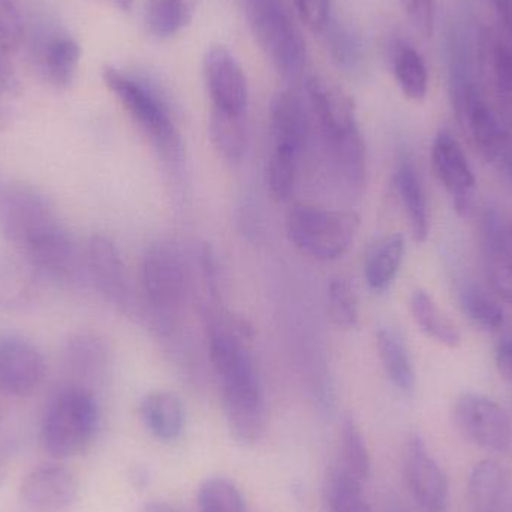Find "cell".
Here are the masks:
<instances>
[{"mask_svg": "<svg viewBox=\"0 0 512 512\" xmlns=\"http://www.w3.org/2000/svg\"><path fill=\"white\" fill-rule=\"evenodd\" d=\"M251 327L239 321L213 322L209 357L221 387L222 405L231 435L243 445L262 438L267 423L261 381L245 339Z\"/></svg>", "mask_w": 512, "mask_h": 512, "instance_id": "cell-1", "label": "cell"}, {"mask_svg": "<svg viewBox=\"0 0 512 512\" xmlns=\"http://www.w3.org/2000/svg\"><path fill=\"white\" fill-rule=\"evenodd\" d=\"M0 230L33 268L53 280L71 279L77 249L44 195L29 186H9L0 195Z\"/></svg>", "mask_w": 512, "mask_h": 512, "instance_id": "cell-2", "label": "cell"}, {"mask_svg": "<svg viewBox=\"0 0 512 512\" xmlns=\"http://www.w3.org/2000/svg\"><path fill=\"white\" fill-rule=\"evenodd\" d=\"M102 78L164 161L179 165L183 158L182 138L161 96L149 84L114 66H105Z\"/></svg>", "mask_w": 512, "mask_h": 512, "instance_id": "cell-3", "label": "cell"}, {"mask_svg": "<svg viewBox=\"0 0 512 512\" xmlns=\"http://www.w3.org/2000/svg\"><path fill=\"white\" fill-rule=\"evenodd\" d=\"M98 402L83 387L62 391L45 412L41 441L54 459H71L92 445L99 430Z\"/></svg>", "mask_w": 512, "mask_h": 512, "instance_id": "cell-4", "label": "cell"}, {"mask_svg": "<svg viewBox=\"0 0 512 512\" xmlns=\"http://www.w3.org/2000/svg\"><path fill=\"white\" fill-rule=\"evenodd\" d=\"M141 282L156 327L170 334L182 321L189 295L188 268L179 249L165 243L152 246L144 256Z\"/></svg>", "mask_w": 512, "mask_h": 512, "instance_id": "cell-5", "label": "cell"}, {"mask_svg": "<svg viewBox=\"0 0 512 512\" xmlns=\"http://www.w3.org/2000/svg\"><path fill=\"white\" fill-rule=\"evenodd\" d=\"M360 230V216L354 212L295 206L286 218V231L301 254L319 261H331L346 254Z\"/></svg>", "mask_w": 512, "mask_h": 512, "instance_id": "cell-6", "label": "cell"}, {"mask_svg": "<svg viewBox=\"0 0 512 512\" xmlns=\"http://www.w3.org/2000/svg\"><path fill=\"white\" fill-rule=\"evenodd\" d=\"M256 44L285 80L297 81L306 68V44L280 0H245Z\"/></svg>", "mask_w": 512, "mask_h": 512, "instance_id": "cell-7", "label": "cell"}, {"mask_svg": "<svg viewBox=\"0 0 512 512\" xmlns=\"http://www.w3.org/2000/svg\"><path fill=\"white\" fill-rule=\"evenodd\" d=\"M457 429L477 447L493 453H508L512 448L510 415L495 400L484 394L463 393L453 406Z\"/></svg>", "mask_w": 512, "mask_h": 512, "instance_id": "cell-8", "label": "cell"}, {"mask_svg": "<svg viewBox=\"0 0 512 512\" xmlns=\"http://www.w3.org/2000/svg\"><path fill=\"white\" fill-rule=\"evenodd\" d=\"M430 159L433 173L453 201L454 210L462 218L471 216L477 191V177L459 141L450 132H439L433 140Z\"/></svg>", "mask_w": 512, "mask_h": 512, "instance_id": "cell-9", "label": "cell"}, {"mask_svg": "<svg viewBox=\"0 0 512 512\" xmlns=\"http://www.w3.org/2000/svg\"><path fill=\"white\" fill-rule=\"evenodd\" d=\"M403 474L414 501L426 512H445L448 507L447 475L418 435L411 436L403 450Z\"/></svg>", "mask_w": 512, "mask_h": 512, "instance_id": "cell-10", "label": "cell"}, {"mask_svg": "<svg viewBox=\"0 0 512 512\" xmlns=\"http://www.w3.org/2000/svg\"><path fill=\"white\" fill-rule=\"evenodd\" d=\"M204 75L212 108L230 114H246L249 105L248 81L239 60L228 48L215 45L207 51Z\"/></svg>", "mask_w": 512, "mask_h": 512, "instance_id": "cell-11", "label": "cell"}, {"mask_svg": "<svg viewBox=\"0 0 512 512\" xmlns=\"http://www.w3.org/2000/svg\"><path fill=\"white\" fill-rule=\"evenodd\" d=\"M306 90L324 143L360 131L354 102L339 86L325 78L312 77L307 80Z\"/></svg>", "mask_w": 512, "mask_h": 512, "instance_id": "cell-12", "label": "cell"}, {"mask_svg": "<svg viewBox=\"0 0 512 512\" xmlns=\"http://www.w3.org/2000/svg\"><path fill=\"white\" fill-rule=\"evenodd\" d=\"M45 361L32 343L0 339V391L6 396L26 397L44 381Z\"/></svg>", "mask_w": 512, "mask_h": 512, "instance_id": "cell-13", "label": "cell"}, {"mask_svg": "<svg viewBox=\"0 0 512 512\" xmlns=\"http://www.w3.org/2000/svg\"><path fill=\"white\" fill-rule=\"evenodd\" d=\"M87 270L98 291L122 310L131 304V286L122 256L114 242L105 236H93L87 246Z\"/></svg>", "mask_w": 512, "mask_h": 512, "instance_id": "cell-14", "label": "cell"}, {"mask_svg": "<svg viewBox=\"0 0 512 512\" xmlns=\"http://www.w3.org/2000/svg\"><path fill=\"white\" fill-rule=\"evenodd\" d=\"M21 499L39 512H57L71 507L78 498V481L69 469L44 465L33 469L21 483Z\"/></svg>", "mask_w": 512, "mask_h": 512, "instance_id": "cell-15", "label": "cell"}, {"mask_svg": "<svg viewBox=\"0 0 512 512\" xmlns=\"http://www.w3.org/2000/svg\"><path fill=\"white\" fill-rule=\"evenodd\" d=\"M481 251L490 286L512 306V240L496 210H486L481 219Z\"/></svg>", "mask_w": 512, "mask_h": 512, "instance_id": "cell-16", "label": "cell"}, {"mask_svg": "<svg viewBox=\"0 0 512 512\" xmlns=\"http://www.w3.org/2000/svg\"><path fill=\"white\" fill-rule=\"evenodd\" d=\"M81 60V47L65 33L42 35L32 47V62L42 81L56 89L74 83Z\"/></svg>", "mask_w": 512, "mask_h": 512, "instance_id": "cell-17", "label": "cell"}, {"mask_svg": "<svg viewBox=\"0 0 512 512\" xmlns=\"http://www.w3.org/2000/svg\"><path fill=\"white\" fill-rule=\"evenodd\" d=\"M459 120L471 135L480 155L490 164L498 165L511 146L512 134L502 125L498 114L481 98L477 89L472 92Z\"/></svg>", "mask_w": 512, "mask_h": 512, "instance_id": "cell-18", "label": "cell"}, {"mask_svg": "<svg viewBox=\"0 0 512 512\" xmlns=\"http://www.w3.org/2000/svg\"><path fill=\"white\" fill-rule=\"evenodd\" d=\"M140 417L146 429L159 441L173 442L185 429L182 400L170 391H153L140 403Z\"/></svg>", "mask_w": 512, "mask_h": 512, "instance_id": "cell-19", "label": "cell"}, {"mask_svg": "<svg viewBox=\"0 0 512 512\" xmlns=\"http://www.w3.org/2000/svg\"><path fill=\"white\" fill-rule=\"evenodd\" d=\"M274 146L303 152L309 137V119L303 102L291 92L279 93L271 105Z\"/></svg>", "mask_w": 512, "mask_h": 512, "instance_id": "cell-20", "label": "cell"}, {"mask_svg": "<svg viewBox=\"0 0 512 512\" xmlns=\"http://www.w3.org/2000/svg\"><path fill=\"white\" fill-rule=\"evenodd\" d=\"M507 493V477L498 463L483 460L475 465L468 483L471 512H508Z\"/></svg>", "mask_w": 512, "mask_h": 512, "instance_id": "cell-21", "label": "cell"}, {"mask_svg": "<svg viewBox=\"0 0 512 512\" xmlns=\"http://www.w3.org/2000/svg\"><path fill=\"white\" fill-rule=\"evenodd\" d=\"M396 188L412 237L417 243L426 242L430 234L429 206L420 177L411 162L403 161L397 168Z\"/></svg>", "mask_w": 512, "mask_h": 512, "instance_id": "cell-22", "label": "cell"}, {"mask_svg": "<svg viewBox=\"0 0 512 512\" xmlns=\"http://www.w3.org/2000/svg\"><path fill=\"white\" fill-rule=\"evenodd\" d=\"M405 251V237L400 233L387 234L370 248L364 274L373 291L384 292L390 288L402 267Z\"/></svg>", "mask_w": 512, "mask_h": 512, "instance_id": "cell-23", "label": "cell"}, {"mask_svg": "<svg viewBox=\"0 0 512 512\" xmlns=\"http://www.w3.org/2000/svg\"><path fill=\"white\" fill-rule=\"evenodd\" d=\"M411 313L415 324L430 339L450 349L459 348L462 333L459 327L448 318L447 313L438 306L432 295L423 289H417L411 295Z\"/></svg>", "mask_w": 512, "mask_h": 512, "instance_id": "cell-24", "label": "cell"}, {"mask_svg": "<svg viewBox=\"0 0 512 512\" xmlns=\"http://www.w3.org/2000/svg\"><path fill=\"white\" fill-rule=\"evenodd\" d=\"M213 146L227 161L239 162L249 146L246 114H230L212 108L209 123Z\"/></svg>", "mask_w": 512, "mask_h": 512, "instance_id": "cell-25", "label": "cell"}, {"mask_svg": "<svg viewBox=\"0 0 512 512\" xmlns=\"http://www.w3.org/2000/svg\"><path fill=\"white\" fill-rule=\"evenodd\" d=\"M324 512H372L364 484L336 463L328 469L324 486Z\"/></svg>", "mask_w": 512, "mask_h": 512, "instance_id": "cell-26", "label": "cell"}, {"mask_svg": "<svg viewBox=\"0 0 512 512\" xmlns=\"http://www.w3.org/2000/svg\"><path fill=\"white\" fill-rule=\"evenodd\" d=\"M379 358L394 387L411 393L415 387V370L403 340L393 330L382 328L376 336Z\"/></svg>", "mask_w": 512, "mask_h": 512, "instance_id": "cell-27", "label": "cell"}, {"mask_svg": "<svg viewBox=\"0 0 512 512\" xmlns=\"http://www.w3.org/2000/svg\"><path fill=\"white\" fill-rule=\"evenodd\" d=\"M197 0H147L144 21L156 38L167 39L179 33L195 12Z\"/></svg>", "mask_w": 512, "mask_h": 512, "instance_id": "cell-28", "label": "cell"}, {"mask_svg": "<svg viewBox=\"0 0 512 512\" xmlns=\"http://www.w3.org/2000/svg\"><path fill=\"white\" fill-rule=\"evenodd\" d=\"M334 463L364 484L369 481L372 474L369 448L352 418H345L340 427L339 456Z\"/></svg>", "mask_w": 512, "mask_h": 512, "instance_id": "cell-29", "label": "cell"}, {"mask_svg": "<svg viewBox=\"0 0 512 512\" xmlns=\"http://www.w3.org/2000/svg\"><path fill=\"white\" fill-rule=\"evenodd\" d=\"M394 75L406 98L423 101L429 92V72L426 62L415 48L403 45L394 56Z\"/></svg>", "mask_w": 512, "mask_h": 512, "instance_id": "cell-30", "label": "cell"}, {"mask_svg": "<svg viewBox=\"0 0 512 512\" xmlns=\"http://www.w3.org/2000/svg\"><path fill=\"white\" fill-rule=\"evenodd\" d=\"M460 306L472 324L484 331H496L504 325V310L498 301L474 283H465L459 292Z\"/></svg>", "mask_w": 512, "mask_h": 512, "instance_id": "cell-31", "label": "cell"}, {"mask_svg": "<svg viewBox=\"0 0 512 512\" xmlns=\"http://www.w3.org/2000/svg\"><path fill=\"white\" fill-rule=\"evenodd\" d=\"M200 512H249L239 487L224 477H210L198 489Z\"/></svg>", "mask_w": 512, "mask_h": 512, "instance_id": "cell-32", "label": "cell"}, {"mask_svg": "<svg viewBox=\"0 0 512 512\" xmlns=\"http://www.w3.org/2000/svg\"><path fill=\"white\" fill-rule=\"evenodd\" d=\"M300 152L289 147L274 146L267 167V183L277 201H286L294 192L297 182Z\"/></svg>", "mask_w": 512, "mask_h": 512, "instance_id": "cell-33", "label": "cell"}, {"mask_svg": "<svg viewBox=\"0 0 512 512\" xmlns=\"http://www.w3.org/2000/svg\"><path fill=\"white\" fill-rule=\"evenodd\" d=\"M322 33L336 65L348 72L357 71L363 62V45L358 36L339 21L331 20Z\"/></svg>", "mask_w": 512, "mask_h": 512, "instance_id": "cell-34", "label": "cell"}, {"mask_svg": "<svg viewBox=\"0 0 512 512\" xmlns=\"http://www.w3.org/2000/svg\"><path fill=\"white\" fill-rule=\"evenodd\" d=\"M328 315L342 328H354L358 324V298L351 283L342 277L331 279L327 292Z\"/></svg>", "mask_w": 512, "mask_h": 512, "instance_id": "cell-35", "label": "cell"}, {"mask_svg": "<svg viewBox=\"0 0 512 512\" xmlns=\"http://www.w3.org/2000/svg\"><path fill=\"white\" fill-rule=\"evenodd\" d=\"M69 366L78 375H98L107 364V349L95 337L81 336L69 343Z\"/></svg>", "mask_w": 512, "mask_h": 512, "instance_id": "cell-36", "label": "cell"}, {"mask_svg": "<svg viewBox=\"0 0 512 512\" xmlns=\"http://www.w3.org/2000/svg\"><path fill=\"white\" fill-rule=\"evenodd\" d=\"M26 38V23L17 0H0V51L17 53Z\"/></svg>", "mask_w": 512, "mask_h": 512, "instance_id": "cell-37", "label": "cell"}, {"mask_svg": "<svg viewBox=\"0 0 512 512\" xmlns=\"http://www.w3.org/2000/svg\"><path fill=\"white\" fill-rule=\"evenodd\" d=\"M412 26L423 36H432L435 27V3L433 0H400Z\"/></svg>", "mask_w": 512, "mask_h": 512, "instance_id": "cell-38", "label": "cell"}, {"mask_svg": "<svg viewBox=\"0 0 512 512\" xmlns=\"http://www.w3.org/2000/svg\"><path fill=\"white\" fill-rule=\"evenodd\" d=\"M493 74L499 92L512 95V48L504 42H496L493 48Z\"/></svg>", "mask_w": 512, "mask_h": 512, "instance_id": "cell-39", "label": "cell"}, {"mask_svg": "<svg viewBox=\"0 0 512 512\" xmlns=\"http://www.w3.org/2000/svg\"><path fill=\"white\" fill-rule=\"evenodd\" d=\"M17 90V78L9 65L8 56L0 51V125L8 119L9 105L17 96Z\"/></svg>", "mask_w": 512, "mask_h": 512, "instance_id": "cell-40", "label": "cell"}, {"mask_svg": "<svg viewBox=\"0 0 512 512\" xmlns=\"http://www.w3.org/2000/svg\"><path fill=\"white\" fill-rule=\"evenodd\" d=\"M496 367L505 379L512 382V339H504L496 348Z\"/></svg>", "mask_w": 512, "mask_h": 512, "instance_id": "cell-41", "label": "cell"}, {"mask_svg": "<svg viewBox=\"0 0 512 512\" xmlns=\"http://www.w3.org/2000/svg\"><path fill=\"white\" fill-rule=\"evenodd\" d=\"M499 18L512 35V0H493Z\"/></svg>", "mask_w": 512, "mask_h": 512, "instance_id": "cell-42", "label": "cell"}, {"mask_svg": "<svg viewBox=\"0 0 512 512\" xmlns=\"http://www.w3.org/2000/svg\"><path fill=\"white\" fill-rule=\"evenodd\" d=\"M141 512H183L176 507V505L170 504L165 501H150L144 505L143 511Z\"/></svg>", "mask_w": 512, "mask_h": 512, "instance_id": "cell-43", "label": "cell"}, {"mask_svg": "<svg viewBox=\"0 0 512 512\" xmlns=\"http://www.w3.org/2000/svg\"><path fill=\"white\" fill-rule=\"evenodd\" d=\"M111 2H113L120 11H129V9L132 8V2H134V0H111Z\"/></svg>", "mask_w": 512, "mask_h": 512, "instance_id": "cell-44", "label": "cell"}, {"mask_svg": "<svg viewBox=\"0 0 512 512\" xmlns=\"http://www.w3.org/2000/svg\"><path fill=\"white\" fill-rule=\"evenodd\" d=\"M510 233H511V240H512V224H511V231H510Z\"/></svg>", "mask_w": 512, "mask_h": 512, "instance_id": "cell-45", "label": "cell"}]
</instances>
